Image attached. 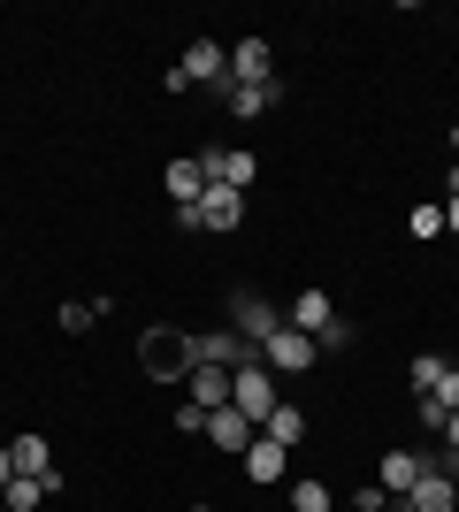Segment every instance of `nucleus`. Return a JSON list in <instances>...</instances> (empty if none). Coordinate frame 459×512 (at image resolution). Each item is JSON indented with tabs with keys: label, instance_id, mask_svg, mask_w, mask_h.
<instances>
[{
	"label": "nucleus",
	"instance_id": "obj_29",
	"mask_svg": "<svg viewBox=\"0 0 459 512\" xmlns=\"http://www.w3.org/2000/svg\"><path fill=\"white\" fill-rule=\"evenodd\" d=\"M8 482H16V459H8V444H0V490H8Z\"/></svg>",
	"mask_w": 459,
	"mask_h": 512
},
{
	"label": "nucleus",
	"instance_id": "obj_36",
	"mask_svg": "<svg viewBox=\"0 0 459 512\" xmlns=\"http://www.w3.org/2000/svg\"><path fill=\"white\" fill-rule=\"evenodd\" d=\"M452 512H459V505H452Z\"/></svg>",
	"mask_w": 459,
	"mask_h": 512
},
{
	"label": "nucleus",
	"instance_id": "obj_18",
	"mask_svg": "<svg viewBox=\"0 0 459 512\" xmlns=\"http://www.w3.org/2000/svg\"><path fill=\"white\" fill-rule=\"evenodd\" d=\"M276 92H284V85H238V92H230V115H238V123H253V115H268V107H276Z\"/></svg>",
	"mask_w": 459,
	"mask_h": 512
},
{
	"label": "nucleus",
	"instance_id": "obj_35",
	"mask_svg": "<svg viewBox=\"0 0 459 512\" xmlns=\"http://www.w3.org/2000/svg\"><path fill=\"white\" fill-rule=\"evenodd\" d=\"M0 512H8V505H0Z\"/></svg>",
	"mask_w": 459,
	"mask_h": 512
},
{
	"label": "nucleus",
	"instance_id": "obj_11",
	"mask_svg": "<svg viewBox=\"0 0 459 512\" xmlns=\"http://www.w3.org/2000/svg\"><path fill=\"white\" fill-rule=\"evenodd\" d=\"M207 436H215L222 451H253V436H261V428L245 421L238 406H215V413H207Z\"/></svg>",
	"mask_w": 459,
	"mask_h": 512
},
{
	"label": "nucleus",
	"instance_id": "obj_28",
	"mask_svg": "<svg viewBox=\"0 0 459 512\" xmlns=\"http://www.w3.org/2000/svg\"><path fill=\"white\" fill-rule=\"evenodd\" d=\"M437 398H444V406L459 413V367H452V375H444V383H437Z\"/></svg>",
	"mask_w": 459,
	"mask_h": 512
},
{
	"label": "nucleus",
	"instance_id": "obj_16",
	"mask_svg": "<svg viewBox=\"0 0 459 512\" xmlns=\"http://www.w3.org/2000/svg\"><path fill=\"white\" fill-rule=\"evenodd\" d=\"M245 474H253V482H284V444L253 436V451H245Z\"/></svg>",
	"mask_w": 459,
	"mask_h": 512
},
{
	"label": "nucleus",
	"instance_id": "obj_31",
	"mask_svg": "<svg viewBox=\"0 0 459 512\" xmlns=\"http://www.w3.org/2000/svg\"><path fill=\"white\" fill-rule=\"evenodd\" d=\"M444 451H459V413H452V421H444Z\"/></svg>",
	"mask_w": 459,
	"mask_h": 512
},
{
	"label": "nucleus",
	"instance_id": "obj_22",
	"mask_svg": "<svg viewBox=\"0 0 459 512\" xmlns=\"http://www.w3.org/2000/svg\"><path fill=\"white\" fill-rule=\"evenodd\" d=\"M421 428H437V436H444V421H452V406H444V398H437V390H421Z\"/></svg>",
	"mask_w": 459,
	"mask_h": 512
},
{
	"label": "nucleus",
	"instance_id": "obj_8",
	"mask_svg": "<svg viewBox=\"0 0 459 512\" xmlns=\"http://www.w3.org/2000/svg\"><path fill=\"white\" fill-rule=\"evenodd\" d=\"M199 169H207V184H230V192H245V184H253V153H238V146H207V153H199Z\"/></svg>",
	"mask_w": 459,
	"mask_h": 512
},
{
	"label": "nucleus",
	"instance_id": "obj_9",
	"mask_svg": "<svg viewBox=\"0 0 459 512\" xmlns=\"http://www.w3.org/2000/svg\"><path fill=\"white\" fill-rule=\"evenodd\" d=\"M184 398H192L199 413L230 406V367H207V360H192V375H184Z\"/></svg>",
	"mask_w": 459,
	"mask_h": 512
},
{
	"label": "nucleus",
	"instance_id": "obj_34",
	"mask_svg": "<svg viewBox=\"0 0 459 512\" xmlns=\"http://www.w3.org/2000/svg\"><path fill=\"white\" fill-rule=\"evenodd\" d=\"M391 512H414V505H391Z\"/></svg>",
	"mask_w": 459,
	"mask_h": 512
},
{
	"label": "nucleus",
	"instance_id": "obj_30",
	"mask_svg": "<svg viewBox=\"0 0 459 512\" xmlns=\"http://www.w3.org/2000/svg\"><path fill=\"white\" fill-rule=\"evenodd\" d=\"M444 230H452V237H459V199H444Z\"/></svg>",
	"mask_w": 459,
	"mask_h": 512
},
{
	"label": "nucleus",
	"instance_id": "obj_6",
	"mask_svg": "<svg viewBox=\"0 0 459 512\" xmlns=\"http://www.w3.org/2000/svg\"><path fill=\"white\" fill-rule=\"evenodd\" d=\"M238 85H276V46L268 39H238L230 46V92Z\"/></svg>",
	"mask_w": 459,
	"mask_h": 512
},
{
	"label": "nucleus",
	"instance_id": "obj_7",
	"mask_svg": "<svg viewBox=\"0 0 459 512\" xmlns=\"http://www.w3.org/2000/svg\"><path fill=\"white\" fill-rule=\"evenodd\" d=\"M230 314H238V337L253 344V352H261V344L276 337V329H284V314H276L268 299H253V291H238V299H230Z\"/></svg>",
	"mask_w": 459,
	"mask_h": 512
},
{
	"label": "nucleus",
	"instance_id": "obj_4",
	"mask_svg": "<svg viewBox=\"0 0 459 512\" xmlns=\"http://www.w3.org/2000/svg\"><path fill=\"white\" fill-rule=\"evenodd\" d=\"M314 360H322V352H314V337H306V329H291V321L261 344V367H268V375H306Z\"/></svg>",
	"mask_w": 459,
	"mask_h": 512
},
{
	"label": "nucleus",
	"instance_id": "obj_24",
	"mask_svg": "<svg viewBox=\"0 0 459 512\" xmlns=\"http://www.w3.org/2000/svg\"><path fill=\"white\" fill-rule=\"evenodd\" d=\"M92 321H100V314H92V299H69L62 306V329H92Z\"/></svg>",
	"mask_w": 459,
	"mask_h": 512
},
{
	"label": "nucleus",
	"instance_id": "obj_32",
	"mask_svg": "<svg viewBox=\"0 0 459 512\" xmlns=\"http://www.w3.org/2000/svg\"><path fill=\"white\" fill-rule=\"evenodd\" d=\"M452 153H459V123H452Z\"/></svg>",
	"mask_w": 459,
	"mask_h": 512
},
{
	"label": "nucleus",
	"instance_id": "obj_25",
	"mask_svg": "<svg viewBox=\"0 0 459 512\" xmlns=\"http://www.w3.org/2000/svg\"><path fill=\"white\" fill-rule=\"evenodd\" d=\"M414 237H444V207H414Z\"/></svg>",
	"mask_w": 459,
	"mask_h": 512
},
{
	"label": "nucleus",
	"instance_id": "obj_12",
	"mask_svg": "<svg viewBox=\"0 0 459 512\" xmlns=\"http://www.w3.org/2000/svg\"><path fill=\"white\" fill-rule=\"evenodd\" d=\"M284 321H291V329H306V337H322L329 321H337V306H329V291H299Z\"/></svg>",
	"mask_w": 459,
	"mask_h": 512
},
{
	"label": "nucleus",
	"instance_id": "obj_10",
	"mask_svg": "<svg viewBox=\"0 0 459 512\" xmlns=\"http://www.w3.org/2000/svg\"><path fill=\"white\" fill-rule=\"evenodd\" d=\"M421 474H429V451H383V474H375V482H383L391 497H414Z\"/></svg>",
	"mask_w": 459,
	"mask_h": 512
},
{
	"label": "nucleus",
	"instance_id": "obj_23",
	"mask_svg": "<svg viewBox=\"0 0 459 512\" xmlns=\"http://www.w3.org/2000/svg\"><path fill=\"white\" fill-rule=\"evenodd\" d=\"M314 352H352V321H329L322 337H314Z\"/></svg>",
	"mask_w": 459,
	"mask_h": 512
},
{
	"label": "nucleus",
	"instance_id": "obj_14",
	"mask_svg": "<svg viewBox=\"0 0 459 512\" xmlns=\"http://www.w3.org/2000/svg\"><path fill=\"white\" fill-rule=\"evenodd\" d=\"M199 192H207V169H199V153H192V161H169V199H176V207H199Z\"/></svg>",
	"mask_w": 459,
	"mask_h": 512
},
{
	"label": "nucleus",
	"instance_id": "obj_20",
	"mask_svg": "<svg viewBox=\"0 0 459 512\" xmlns=\"http://www.w3.org/2000/svg\"><path fill=\"white\" fill-rule=\"evenodd\" d=\"M291 512H329V482H299V490H291Z\"/></svg>",
	"mask_w": 459,
	"mask_h": 512
},
{
	"label": "nucleus",
	"instance_id": "obj_17",
	"mask_svg": "<svg viewBox=\"0 0 459 512\" xmlns=\"http://www.w3.org/2000/svg\"><path fill=\"white\" fill-rule=\"evenodd\" d=\"M261 436H268V444H299V436H306V413L299 406H276V413H268V421H261Z\"/></svg>",
	"mask_w": 459,
	"mask_h": 512
},
{
	"label": "nucleus",
	"instance_id": "obj_1",
	"mask_svg": "<svg viewBox=\"0 0 459 512\" xmlns=\"http://www.w3.org/2000/svg\"><path fill=\"white\" fill-rule=\"evenodd\" d=\"M138 367H146L153 383H184V375H192V337L169 329V321L146 329V337H138Z\"/></svg>",
	"mask_w": 459,
	"mask_h": 512
},
{
	"label": "nucleus",
	"instance_id": "obj_33",
	"mask_svg": "<svg viewBox=\"0 0 459 512\" xmlns=\"http://www.w3.org/2000/svg\"><path fill=\"white\" fill-rule=\"evenodd\" d=\"M192 512H215V505H192Z\"/></svg>",
	"mask_w": 459,
	"mask_h": 512
},
{
	"label": "nucleus",
	"instance_id": "obj_21",
	"mask_svg": "<svg viewBox=\"0 0 459 512\" xmlns=\"http://www.w3.org/2000/svg\"><path fill=\"white\" fill-rule=\"evenodd\" d=\"M444 375H452V367H444V360H437V352H421V360H414V390H437V383H444Z\"/></svg>",
	"mask_w": 459,
	"mask_h": 512
},
{
	"label": "nucleus",
	"instance_id": "obj_5",
	"mask_svg": "<svg viewBox=\"0 0 459 512\" xmlns=\"http://www.w3.org/2000/svg\"><path fill=\"white\" fill-rule=\"evenodd\" d=\"M176 69H184V85H215L222 100H230V54H222L215 39H192V46H184V62H176Z\"/></svg>",
	"mask_w": 459,
	"mask_h": 512
},
{
	"label": "nucleus",
	"instance_id": "obj_26",
	"mask_svg": "<svg viewBox=\"0 0 459 512\" xmlns=\"http://www.w3.org/2000/svg\"><path fill=\"white\" fill-rule=\"evenodd\" d=\"M176 428H184V436H207V413H199L192 398H184V406H176Z\"/></svg>",
	"mask_w": 459,
	"mask_h": 512
},
{
	"label": "nucleus",
	"instance_id": "obj_19",
	"mask_svg": "<svg viewBox=\"0 0 459 512\" xmlns=\"http://www.w3.org/2000/svg\"><path fill=\"white\" fill-rule=\"evenodd\" d=\"M8 459H16V474H54V459H46V436H16V444H8Z\"/></svg>",
	"mask_w": 459,
	"mask_h": 512
},
{
	"label": "nucleus",
	"instance_id": "obj_13",
	"mask_svg": "<svg viewBox=\"0 0 459 512\" xmlns=\"http://www.w3.org/2000/svg\"><path fill=\"white\" fill-rule=\"evenodd\" d=\"M54 490H62V474H46V482H39V474H16V482L0 490V505H8V512H31L39 497H54Z\"/></svg>",
	"mask_w": 459,
	"mask_h": 512
},
{
	"label": "nucleus",
	"instance_id": "obj_15",
	"mask_svg": "<svg viewBox=\"0 0 459 512\" xmlns=\"http://www.w3.org/2000/svg\"><path fill=\"white\" fill-rule=\"evenodd\" d=\"M406 505H414V512H452V505H459V482H444V474H421Z\"/></svg>",
	"mask_w": 459,
	"mask_h": 512
},
{
	"label": "nucleus",
	"instance_id": "obj_3",
	"mask_svg": "<svg viewBox=\"0 0 459 512\" xmlns=\"http://www.w3.org/2000/svg\"><path fill=\"white\" fill-rule=\"evenodd\" d=\"M176 222H184V230H238V222H245V192L207 184V192H199V207H176Z\"/></svg>",
	"mask_w": 459,
	"mask_h": 512
},
{
	"label": "nucleus",
	"instance_id": "obj_2",
	"mask_svg": "<svg viewBox=\"0 0 459 512\" xmlns=\"http://www.w3.org/2000/svg\"><path fill=\"white\" fill-rule=\"evenodd\" d=\"M230 406H238V413H245V421L261 428V421H268V413L284 406V398H276V375H268V367H261V360H245V367H238V375H230Z\"/></svg>",
	"mask_w": 459,
	"mask_h": 512
},
{
	"label": "nucleus",
	"instance_id": "obj_27",
	"mask_svg": "<svg viewBox=\"0 0 459 512\" xmlns=\"http://www.w3.org/2000/svg\"><path fill=\"white\" fill-rule=\"evenodd\" d=\"M352 512H391V490H383V482H375V490H360V497H352Z\"/></svg>",
	"mask_w": 459,
	"mask_h": 512
}]
</instances>
